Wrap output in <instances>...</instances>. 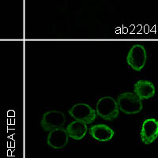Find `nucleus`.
<instances>
[{
	"mask_svg": "<svg viewBox=\"0 0 158 158\" xmlns=\"http://www.w3.org/2000/svg\"><path fill=\"white\" fill-rule=\"evenodd\" d=\"M119 111L127 115L139 113L143 108L142 100L135 93L127 92L118 95L117 98Z\"/></svg>",
	"mask_w": 158,
	"mask_h": 158,
	"instance_id": "obj_1",
	"label": "nucleus"
},
{
	"mask_svg": "<svg viewBox=\"0 0 158 158\" xmlns=\"http://www.w3.org/2000/svg\"><path fill=\"white\" fill-rule=\"evenodd\" d=\"M97 115L106 121L116 119L119 115L117 101L111 97H104L101 98L96 105Z\"/></svg>",
	"mask_w": 158,
	"mask_h": 158,
	"instance_id": "obj_2",
	"label": "nucleus"
},
{
	"mask_svg": "<svg viewBox=\"0 0 158 158\" xmlns=\"http://www.w3.org/2000/svg\"><path fill=\"white\" fill-rule=\"evenodd\" d=\"M147 60L146 50L143 45L135 44L130 49L127 56V63L133 70L141 71Z\"/></svg>",
	"mask_w": 158,
	"mask_h": 158,
	"instance_id": "obj_3",
	"label": "nucleus"
},
{
	"mask_svg": "<svg viewBox=\"0 0 158 158\" xmlns=\"http://www.w3.org/2000/svg\"><path fill=\"white\" fill-rule=\"evenodd\" d=\"M71 117L77 121L86 124L93 123L97 118V111L89 105L84 103L74 104L68 111Z\"/></svg>",
	"mask_w": 158,
	"mask_h": 158,
	"instance_id": "obj_4",
	"label": "nucleus"
},
{
	"mask_svg": "<svg viewBox=\"0 0 158 158\" xmlns=\"http://www.w3.org/2000/svg\"><path fill=\"white\" fill-rule=\"evenodd\" d=\"M66 123V116L60 111H49L45 112L42 117L40 126L44 131H52L63 127Z\"/></svg>",
	"mask_w": 158,
	"mask_h": 158,
	"instance_id": "obj_5",
	"label": "nucleus"
},
{
	"mask_svg": "<svg viewBox=\"0 0 158 158\" xmlns=\"http://www.w3.org/2000/svg\"><path fill=\"white\" fill-rule=\"evenodd\" d=\"M141 140L145 145H149L158 138V120L155 118L145 119L140 133Z\"/></svg>",
	"mask_w": 158,
	"mask_h": 158,
	"instance_id": "obj_6",
	"label": "nucleus"
},
{
	"mask_svg": "<svg viewBox=\"0 0 158 158\" xmlns=\"http://www.w3.org/2000/svg\"><path fill=\"white\" fill-rule=\"evenodd\" d=\"M67 129L61 127L50 131L47 138V144L54 149H61L67 146L69 141Z\"/></svg>",
	"mask_w": 158,
	"mask_h": 158,
	"instance_id": "obj_7",
	"label": "nucleus"
},
{
	"mask_svg": "<svg viewBox=\"0 0 158 158\" xmlns=\"http://www.w3.org/2000/svg\"><path fill=\"white\" fill-rule=\"evenodd\" d=\"M89 135L99 142H108L112 139L115 132L106 124H96L89 130Z\"/></svg>",
	"mask_w": 158,
	"mask_h": 158,
	"instance_id": "obj_8",
	"label": "nucleus"
},
{
	"mask_svg": "<svg viewBox=\"0 0 158 158\" xmlns=\"http://www.w3.org/2000/svg\"><path fill=\"white\" fill-rule=\"evenodd\" d=\"M134 92L141 100H148L155 95L154 85L148 80H139L135 84Z\"/></svg>",
	"mask_w": 158,
	"mask_h": 158,
	"instance_id": "obj_9",
	"label": "nucleus"
},
{
	"mask_svg": "<svg viewBox=\"0 0 158 158\" xmlns=\"http://www.w3.org/2000/svg\"><path fill=\"white\" fill-rule=\"evenodd\" d=\"M67 131L70 138L74 140H81L85 136L88 131L86 123L81 121H73L67 127Z\"/></svg>",
	"mask_w": 158,
	"mask_h": 158,
	"instance_id": "obj_10",
	"label": "nucleus"
}]
</instances>
